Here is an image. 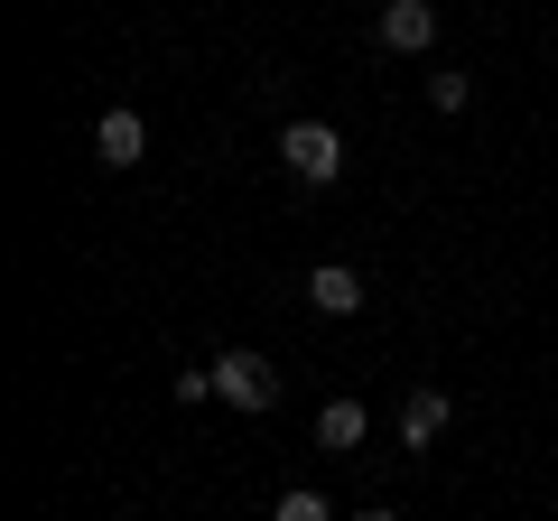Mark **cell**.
<instances>
[{"instance_id":"8992f818","label":"cell","mask_w":558,"mask_h":521,"mask_svg":"<svg viewBox=\"0 0 558 521\" xmlns=\"http://www.w3.org/2000/svg\"><path fill=\"white\" fill-rule=\"evenodd\" d=\"M307 307H317V317H354V307H363V280L344 270V260H317V270H307Z\"/></svg>"},{"instance_id":"ba28073f","label":"cell","mask_w":558,"mask_h":521,"mask_svg":"<svg viewBox=\"0 0 558 521\" xmlns=\"http://www.w3.org/2000/svg\"><path fill=\"white\" fill-rule=\"evenodd\" d=\"M270 521H336V502H326L317 484H289V494L270 502Z\"/></svg>"},{"instance_id":"7a4b0ae2","label":"cell","mask_w":558,"mask_h":521,"mask_svg":"<svg viewBox=\"0 0 558 521\" xmlns=\"http://www.w3.org/2000/svg\"><path fill=\"white\" fill-rule=\"evenodd\" d=\"M215 401H233V410H279V363L252 354V344L215 354Z\"/></svg>"},{"instance_id":"30bf717a","label":"cell","mask_w":558,"mask_h":521,"mask_svg":"<svg viewBox=\"0 0 558 521\" xmlns=\"http://www.w3.org/2000/svg\"><path fill=\"white\" fill-rule=\"evenodd\" d=\"M428 102L438 112H465V75H428Z\"/></svg>"},{"instance_id":"6da1fadb","label":"cell","mask_w":558,"mask_h":521,"mask_svg":"<svg viewBox=\"0 0 558 521\" xmlns=\"http://www.w3.org/2000/svg\"><path fill=\"white\" fill-rule=\"evenodd\" d=\"M279 168L299 186H336L344 178V131L336 121H289V131H279Z\"/></svg>"},{"instance_id":"5b68a950","label":"cell","mask_w":558,"mask_h":521,"mask_svg":"<svg viewBox=\"0 0 558 521\" xmlns=\"http://www.w3.org/2000/svg\"><path fill=\"white\" fill-rule=\"evenodd\" d=\"M447 420H457V401H447V391H410V401H400V447H418V457H428V447L447 438Z\"/></svg>"},{"instance_id":"277c9868","label":"cell","mask_w":558,"mask_h":521,"mask_svg":"<svg viewBox=\"0 0 558 521\" xmlns=\"http://www.w3.org/2000/svg\"><path fill=\"white\" fill-rule=\"evenodd\" d=\"M94 159L102 168H140V159H149V121H140V112H102L94 121Z\"/></svg>"},{"instance_id":"3957f363","label":"cell","mask_w":558,"mask_h":521,"mask_svg":"<svg viewBox=\"0 0 558 521\" xmlns=\"http://www.w3.org/2000/svg\"><path fill=\"white\" fill-rule=\"evenodd\" d=\"M381 47L391 57H428L438 47V0H381Z\"/></svg>"},{"instance_id":"9c48e42d","label":"cell","mask_w":558,"mask_h":521,"mask_svg":"<svg viewBox=\"0 0 558 521\" xmlns=\"http://www.w3.org/2000/svg\"><path fill=\"white\" fill-rule=\"evenodd\" d=\"M168 391H178V401H186V410H196V401H205V391H215V363H196V373H178V381H168Z\"/></svg>"},{"instance_id":"8fae6325","label":"cell","mask_w":558,"mask_h":521,"mask_svg":"<svg viewBox=\"0 0 558 521\" xmlns=\"http://www.w3.org/2000/svg\"><path fill=\"white\" fill-rule=\"evenodd\" d=\"M354 521H400V512H354Z\"/></svg>"},{"instance_id":"52a82bcc","label":"cell","mask_w":558,"mask_h":521,"mask_svg":"<svg viewBox=\"0 0 558 521\" xmlns=\"http://www.w3.org/2000/svg\"><path fill=\"white\" fill-rule=\"evenodd\" d=\"M363 438H373V420H363V401H326V410H317V447H326V457H354Z\"/></svg>"}]
</instances>
